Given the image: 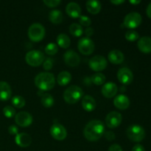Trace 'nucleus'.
<instances>
[{
  "label": "nucleus",
  "instance_id": "f257e3e1",
  "mask_svg": "<svg viewBox=\"0 0 151 151\" xmlns=\"http://www.w3.org/2000/svg\"><path fill=\"white\" fill-rule=\"evenodd\" d=\"M105 125L98 119L91 120L86 124L83 130L84 137L89 142H96L105 134Z\"/></svg>",
  "mask_w": 151,
  "mask_h": 151
},
{
  "label": "nucleus",
  "instance_id": "f03ea898",
  "mask_svg": "<svg viewBox=\"0 0 151 151\" xmlns=\"http://www.w3.org/2000/svg\"><path fill=\"white\" fill-rule=\"evenodd\" d=\"M35 86L43 91H50L55 85V78L54 75L50 72H44L38 74L35 78Z\"/></svg>",
  "mask_w": 151,
  "mask_h": 151
},
{
  "label": "nucleus",
  "instance_id": "7ed1b4c3",
  "mask_svg": "<svg viewBox=\"0 0 151 151\" xmlns=\"http://www.w3.org/2000/svg\"><path fill=\"white\" fill-rule=\"evenodd\" d=\"M83 96V91L81 87L72 85L68 87L63 92V99L69 104H75L81 100Z\"/></svg>",
  "mask_w": 151,
  "mask_h": 151
},
{
  "label": "nucleus",
  "instance_id": "20e7f679",
  "mask_svg": "<svg viewBox=\"0 0 151 151\" xmlns=\"http://www.w3.org/2000/svg\"><path fill=\"white\" fill-rule=\"evenodd\" d=\"M27 35L30 41L39 42L42 41L45 36V28L40 23H34L29 26Z\"/></svg>",
  "mask_w": 151,
  "mask_h": 151
},
{
  "label": "nucleus",
  "instance_id": "39448f33",
  "mask_svg": "<svg viewBox=\"0 0 151 151\" xmlns=\"http://www.w3.org/2000/svg\"><path fill=\"white\" fill-rule=\"evenodd\" d=\"M126 134L128 138L134 142H140L145 137V131L139 125H132L127 129Z\"/></svg>",
  "mask_w": 151,
  "mask_h": 151
},
{
  "label": "nucleus",
  "instance_id": "423d86ee",
  "mask_svg": "<svg viewBox=\"0 0 151 151\" xmlns=\"http://www.w3.org/2000/svg\"><path fill=\"white\" fill-rule=\"evenodd\" d=\"M45 57L42 52L38 50H31L25 55V60L27 63L32 67H38L43 64Z\"/></svg>",
  "mask_w": 151,
  "mask_h": 151
},
{
  "label": "nucleus",
  "instance_id": "0eeeda50",
  "mask_svg": "<svg viewBox=\"0 0 151 151\" xmlns=\"http://www.w3.org/2000/svg\"><path fill=\"white\" fill-rule=\"evenodd\" d=\"M142 21V18L139 13L137 12H131L125 16L123 24L125 27L133 29L138 27L141 24Z\"/></svg>",
  "mask_w": 151,
  "mask_h": 151
},
{
  "label": "nucleus",
  "instance_id": "6e6552de",
  "mask_svg": "<svg viewBox=\"0 0 151 151\" xmlns=\"http://www.w3.org/2000/svg\"><path fill=\"white\" fill-rule=\"evenodd\" d=\"M79 52L83 55H90L94 50V44L89 38H82L80 39L78 44Z\"/></svg>",
  "mask_w": 151,
  "mask_h": 151
},
{
  "label": "nucleus",
  "instance_id": "1a4fd4ad",
  "mask_svg": "<svg viewBox=\"0 0 151 151\" xmlns=\"http://www.w3.org/2000/svg\"><path fill=\"white\" fill-rule=\"evenodd\" d=\"M91 69L97 72L104 70L108 66V62L106 58L102 55H95L91 58L88 62Z\"/></svg>",
  "mask_w": 151,
  "mask_h": 151
},
{
  "label": "nucleus",
  "instance_id": "9d476101",
  "mask_svg": "<svg viewBox=\"0 0 151 151\" xmlns=\"http://www.w3.org/2000/svg\"><path fill=\"white\" fill-rule=\"evenodd\" d=\"M122 121V116L120 113L113 111H111L110 113L108 114L106 116L105 122L108 128H116L118 126H119Z\"/></svg>",
  "mask_w": 151,
  "mask_h": 151
},
{
  "label": "nucleus",
  "instance_id": "9b49d317",
  "mask_svg": "<svg viewBox=\"0 0 151 151\" xmlns=\"http://www.w3.org/2000/svg\"><path fill=\"white\" fill-rule=\"evenodd\" d=\"M50 134L52 137L58 141H63L67 137L66 128L59 123H55L50 128Z\"/></svg>",
  "mask_w": 151,
  "mask_h": 151
},
{
  "label": "nucleus",
  "instance_id": "f8f14e48",
  "mask_svg": "<svg viewBox=\"0 0 151 151\" xmlns=\"http://www.w3.org/2000/svg\"><path fill=\"white\" fill-rule=\"evenodd\" d=\"M32 115L27 111H20L15 116V122L19 126L27 128L32 123Z\"/></svg>",
  "mask_w": 151,
  "mask_h": 151
},
{
  "label": "nucleus",
  "instance_id": "ddd939ff",
  "mask_svg": "<svg viewBox=\"0 0 151 151\" xmlns=\"http://www.w3.org/2000/svg\"><path fill=\"white\" fill-rule=\"evenodd\" d=\"M117 78L119 82L123 85H129L134 80V75L130 69L122 67L117 72Z\"/></svg>",
  "mask_w": 151,
  "mask_h": 151
},
{
  "label": "nucleus",
  "instance_id": "4468645a",
  "mask_svg": "<svg viewBox=\"0 0 151 151\" xmlns=\"http://www.w3.org/2000/svg\"><path fill=\"white\" fill-rule=\"evenodd\" d=\"M63 60L67 66L71 67L78 66L81 63V58L79 55L74 50H68L63 55Z\"/></svg>",
  "mask_w": 151,
  "mask_h": 151
},
{
  "label": "nucleus",
  "instance_id": "2eb2a0df",
  "mask_svg": "<svg viewBox=\"0 0 151 151\" xmlns=\"http://www.w3.org/2000/svg\"><path fill=\"white\" fill-rule=\"evenodd\" d=\"M102 94L106 98H112L116 96L118 91V87L114 82H108L102 88Z\"/></svg>",
  "mask_w": 151,
  "mask_h": 151
},
{
  "label": "nucleus",
  "instance_id": "dca6fc26",
  "mask_svg": "<svg viewBox=\"0 0 151 151\" xmlns=\"http://www.w3.org/2000/svg\"><path fill=\"white\" fill-rule=\"evenodd\" d=\"M114 105L119 110H125L130 106V100L124 94H119L114 100Z\"/></svg>",
  "mask_w": 151,
  "mask_h": 151
},
{
  "label": "nucleus",
  "instance_id": "f3484780",
  "mask_svg": "<svg viewBox=\"0 0 151 151\" xmlns=\"http://www.w3.org/2000/svg\"><path fill=\"white\" fill-rule=\"evenodd\" d=\"M137 47L142 52L149 54L151 52V38L148 36H143L139 39Z\"/></svg>",
  "mask_w": 151,
  "mask_h": 151
},
{
  "label": "nucleus",
  "instance_id": "a211bd4d",
  "mask_svg": "<svg viewBox=\"0 0 151 151\" xmlns=\"http://www.w3.org/2000/svg\"><path fill=\"white\" fill-rule=\"evenodd\" d=\"M66 12L69 16L72 19L79 18L81 15V8L76 2L68 3L66 7Z\"/></svg>",
  "mask_w": 151,
  "mask_h": 151
},
{
  "label": "nucleus",
  "instance_id": "6ab92c4d",
  "mask_svg": "<svg viewBox=\"0 0 151 151\" xmlns=\"http://www.w3.org/2000/svg\"><path fill=\"white\" fill-rule=\"evenodd\" d=\"M15 142L16 145L21 147H29L32 142V138L30 136L26 133H21L18 134L15 137Z\"/></svg>",
  "mask_w": 151,
  "mask_h": 151
},
{
  "label": "nucleus",
  "instance_id": "aec40b11",
  "mask_svg": "<svg viewBox=\"0 0 151 151\" xmlns=\"http://www.w3.org/2000/svg\"><path fill=\"white\" fill-rule=\"evenodd\" d=\"M81 104H82L83 109L87 112L93 111L97 106V103L94 98L90 95L84 96L81 101Z\"/></svg>",
  "mask_w": 151,
  "mask_h": 151
},
{
  "label": "nucleus",
  "instance_id": "412c9836",
  "mask_svg": "<svg viewBox=\"0 0 151 151\" xmlns=\"http://www.w3.org/2000/svg\"><path fill=\"white\" fill-rule=\"evenodd\" d=\"M12 94L11 88L5 81H0V100L7 101L10 99Z\"/></svg>",
  "mask_w": 151,
  "mask_h": 151
},
{
  "label": "nucleus",
  "instance_id": "4be33fe9",
  "mask_svg": "<svg viewBox=\"0 0 151 151\" xmlns=\"http://www.w3.org/2000/svg\"><path fill=\"white\" fill-rule=\"evenodd\" d=\"M109 60L113 64H120L123 62L125 59L123 53L118 50H114L111 51L108 55Z\"/></svg>",
  "mask_w": 151,
  "mask_h": 151
},
{
  "label": "nucleus",
  "instance_id": "5701e85b",
  "mask_svg": "<svg viewBox=\"0 0 151 151\" xmlns=\"http://www.w3.org/2000/svg\"><path fill=\"white\" fill-rule=\"evenodd\" d=\"M86 6L88 13L91 14L96 15L100 13L101 10V3L99 1H94V0L87 1Z\"/></svg>",
  "mask_w": 151,
  "mask_h": 151
},
{
  "label": "nucleus",
  "instance_id": "b1692460",
  "mask_svg": "<svg viewBox=\"0 0 151 151\" xmlns=\"http://www.w3.org/2000/svg\"><path fill=\"white\" fill-rule=\"evenodd\" d=\"M72 80V75L67 71H63L58 74L57 78V82L61 86L68 85Z\"/></svg>",
  "mask_w": 151,
  "mask_h": 151
},
{
  "label": "nucleus",
  "instance_id": "393cba45",
  "mask_svg": "<svg viewBox=\"0 0 151 151\" xmlns=\"http://www.w3.org/2000/svg\"><path fill=\"white\" fill-rule=\"evenodd\" d=\"M63 13L59 10H53L49 14L50 21L54 24H60L63 22Z\"/></svg>",
  "mask_w": 151,
  "mask_h": 151
},
{
  "label": "nucleus",
  "instance_id": "a878e982",
  "mask_svg": "<svg viewBox=\"0 0 151 151\" xmlns=\"http://www.w3.org/2000/svg\"><path fill=\"white\" fill-rule=\"evenodd\" d=\"M56 41H57L58 45L63 49H67L71 44L70 38L66 34L64 33L59 34L56 38Z\"/></svg>",
  "mask_w": 151,
  "mask_h": 151
},
{
  "label": "nucleus",
  "instance_id": "bb28decb",
  "mask_svg": "<svg viewBox=\"0 0 151 151\" xmlns=\"http://www.w3.org/2000/svg\"><path fill=\"white\" fill-rule=\"evenodd\" d=\"M69 32L75 37H80L83 33V29L79 24L73 23L69 26Z\"/></svg>",
  "mask_w": 151,
  "mask_h": 151
},
{
  "label": "nucleus",
  "instance_id": "cd10ccee",
  "mask_svg": "<svg viewBox=\"0 0 151 151\" xmlns=\"http://www.w3.org/2000/svg\"><path fill=\"white\" fill-rule=\"evenodd\" d=\"M41 102L45 108H51L54 105V98L50 94L45 93L41 96Z\"/></svg>",
  "mask_w": 151,
  "mask_h": 151
},
{
  "label": "nucleus",
  "instance_id": "c85d7f7f",
  "mask_svg": "<svg viewBox=\"0 0 151 151\" xmlns=\"http://www.w3.org/2000/svg\"><path fill=\"white\" fill-rule=\"evenodd\" d=\"M91 82L97 86H100L103 85V83L106 81V76L105 75H103V73H100V72H97V73L94 74V75L91 76Z\"/></svg>",
  "mask_w": 151,
  "mask_h": 151
},
{
  "label": "nucleus",
  "instance_id": "c756f323",
  "mask_svg": "<svg viewBox=\"0 0 151 151\" xmlns=\"http://www.w3.org/2000/svg\"><path fill=\"white\" fill-rule=\"evenodd\" d=\"M12 105L14 107L17 108V109H22V108L24 107L25 104H26V101H25L24 98L22 96L16 95L12 98L11 100Z\"/></svg>",
  "mask_w": 151,
  "mask_h": 151
},
{
  "label": "nucleus",
  "instance_id": "7c9ffc66",
  "mask_svg": "<svg viewBox=\"0 0 151 151\" xmlns=\"http://www.w3.org/2000/svg\"><path fill=\"white\" fill-rule=\"evenodd\" d=\"M139 37L138 32L134 29H129L125 33V38L127 41H130V42H134V41H137Z\"/></svg>",
  "mask_w": 151,
  "mask_h": 151
},
{
  "label": "nucleus",
  "instance_id": "2f4dec72",
  "mask_svg": "<svg viewBox=\"0 0 151 151\" xmlns=\"http://www.w3.org/2000/svg\"><path fill=\"white\" fill-rule=\"evenodd\" d=\"M58 52V47L56 44L50 43L48 44L45 47V52L49 55H54Z\"/></svg>",
  "mask_w": 151,
  "mask_h": 151
},
{
  "label": "nucleus",
  "instance_id": "473e14b6",
  "mask_svg": "<svg viewBox=\"0 0 151 151\" xmlns=\"http://www.w3.org/2000/svg\"><path fill=\"white\" fill-rule=\"evenodd\" d=\"M3 114L7 118H12L16 116V110L10 106H7L3 109Z\"/></svg>",
  "mask_w": 151,
  "mask_h": 151
},
{
  "label": "nucleus",
  "instance_id": "72a5a7b5",
  "mask_svg": "<svg viewBox=\"0 0 151 151\" xmlns=\"http://www.w3.org/2000/svg\"><path fill=\"white\" fill-rule=\"evenodd\" d=\"M79 22L81 26L88 27L91 24V20L89 17L86 16H81L79 17Z\"/></svg>",
  "mask_w": 151,
  "mask_h": 151
},
{
  "label": "nucleus",
  "instance_id": "f704fd0d",
  "mask_svg": "<svg viewBox=\"0 0 151 151\" xmlns=\"http://www.w3.org/2000/svg\"><path fill=\"white\" fill-rule=\"evenodd\" d=\"M44 4L48 7H55L61 3L60 0H44Z\"/></svg>",
  "mask_w": 151,
  "mask_h": 151
},
{
  "label": "nucleus",
  "instance_id": "c9c22d12",
  "mask_svg": "<svg viewBox=\"0 0 151 151\" xmlns=\"http://www.w3.org/2000/svg\"><path fill=\"white\" fill-rule=\"evenodd\" d=\"M53 66V60L52 59L47 58L46 60H44V63H43V68H44V70L46 71H50V69H52Z\"/></svg>",
  "mask_w": 151,
  "mask_h": 151
},
{
  "label": "nucleus",
  "instance_id": "e433bc0d",
  "mask_svg": "<svg viewBox=\"0 0 151 151\" xmlns=\"http://www.w3.org/2000/svg\"><path fill=\"white\" fill-rule=\"evenodd\" d=\"M8 132L11 135H17L19 133V128L16 125H10L8 128Z\"/></svg>",
  "mask_w": 151,
  "mask_h": 151
},
{
  "label": "nucleus",
  "instance_id": "4c0bfd02",
  "mask_svg": "<svg viewBox=\"0 0 151 151\" xmlns=\"http://www.w3.org/2000/svg\"><path fill=\"white\" fill-rule=\"evenodd\" d=\"M103 136H105L106 139L109 140V141H112L115 139V134L112 131H106Z\"/></svg>",
  "mask_w": 151,
  "mask_h": 151
},
{
  "label": "nucleus",
  "instance_id": "58836bf2",
  "mask_svg": "<svg viewBox=\"0 0 151 151\" xmlns=\"http://www.w3.org/2000/svg\"><path fill=\"white\" fill-rule=\"evenodd\" d=\"M109 151H123L120 145L118 144H114L109 147Z\"/></svg>",
  "mask_w": 151,
  "mask_h": 151
},
{
  "label": "nucleus",
  "instance_id": "ea45409f",
  "mask_svg": "<svg viewBox=\"0 0 151 151\" xmlns=\"http://www.w3.org/2000/svg\"><path fill=\"white\" fill-rule=\"evenodd\" d=\"M85 34L86 35V38H89V37H91L94 34V29L90 27H86V29H85Z\"/></svg>",
  "mask_w": 151,
  "mask_h": 151
},
{
  "label": "nucleus",
  "instance_id": "a19ab883",
  "mask_svg": "<svg viewBox=\"0 0 151 151\" xmlns=\"http://www.w3.org/2000/svg\"><path fill=\"white\" fill-rule=\"evenodd\" d=\"M131 151H145V147L142 145L137 144L133 147Z\"/></svg>",
  "mask_w": 151,
  "mask_h": 151
},
{
  "label": "nucleus",
  "instance_id": "79ce46f5",
  "mask_svg": "<svg viewBox=\"0 0 151 151\" xmlns=\"http://www.w3.org/2000/svg\"><path fill=\"white\" fill-rule=\"evenodd\" d=\"M110 2L114 5H119V4L125 2V1L124 0H111V1H110Z\"/></svg>",
  "mask_w": 151,
  "mask_h": 151
},
{
  "label": "nucleus",
  "instance_id": "37998d69",
  "mask_svg": "<svg viewBox=\"0 0 151 151\" xmlns=\"http://www.w3.org/2000/svg\"><path fill=\"white\" fill-rule=\"evenodd\" d=\"M146 13H147V16L151 19V2L147 5V9H146Z\"/></svg>",
  "mask_w": 151,
  "mask_h": 151
},
{
  "label": "nucleus",
  "instance_id": "c03bdc74",
  "mask_svg": "<svg viewBox=\"0 0 151 151\" xmlns=\"http://www.w3.org/2000/svg\"><path fill=\"white\" fill-rule=\"evenodd\" d=\"M141 2V1H140V0H138V1H135V0H131V1H130V3H131V4H139V3Z\"/></svg>",
  "mask_w": 151,
  "mask_h": 151
}]
</instances>
